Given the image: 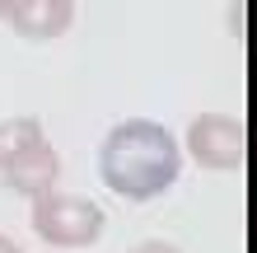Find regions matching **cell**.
Here are the masks:
<instances>
[{
	"label": "cell",
	"mask_w": 257,
	"mask_h": 253,
	"mask_svg": "<svg viewBox=\"0 0 257 253\" xmlns=\"http://www.w3.org/2000/svg\"><path fill=\"white\" fill-rule=\"evenodd\" d=\"M28 225H33V234L42 244H52L61 253L66 248H89L103 234V206H94L80 192H47V197L33 202Z\"/></svg>",
	"instance_id": "2"
},
{
	"label": "cell",
	"mask_w": 257,
	"mask_h": 253,
	"mask_svg": "<svg viewBox=\"0 0 257 253\" xmlns=\"http://www.w3.org/2000/svg\"><path fill=\"white\" fill-rule=\"evenodd\" d=\"M187 155L210 174H238L248 159V127L229 113H196L187 127Z\"/></svg>",
	"instance_id": "3"
},
{
	"label": "cell",
	"mask_w": 257,
	"mask_h": 253,
	"mask_svg": "<svg viewBox=\"0 0 257 253\" xmlns=\"http://www.w3.org/2000/svg\"><path fill=\"white\" fill-rule=\"evenodd\" d=\"M0 253H24V248H19V244H14V239H10V234H0Z\"/></svg>",
	"instance_id": "8"
},
{
	"label": "cell",
	"mask_w": 257,
	"mask_h": 253,
	"mask_svg": "<svg viewBox=\"0 0 257 253\" xmlns=\"http://www.w3.org/2000/svg\"><path fill=\"white\" fill-rule=\"evenodd\" d=\"M5 5H10V0H0V19H5Z\"/></svg>",
	"instance_id": "9"
},
{
	"label": "cell",
	"mask_w": 257,
	"mask_h": 253,
	"mask_svg": "<svg viewBox=\"0 0 257 253\" xmlns=\"http://www.w3.org/2000/svg\"><path fill=\"white\" fill-rule=\"evenodd\" d=\"M0 178H5L10 192L38 202V197H47V192H56V178H61V155H56V145L42 136L38 145H28L19 159H10V164L0 169Z\"/></svg>",
	"instance_id": "4"
},
{
	"label": "cell",
	"mask_w": 257,
	"mask_h": 253,
	"mask_svg": "<svg viewBox=\"0 0 257 253\" xmlns=\"http://www.w3.org/2000/svg\"><path fill=\"white\" fill-rule=\"evenodd\" d=\"M126 253H183V248L169 244V239H141V244H131Z\"/></svg>",
	"instance_id": "7"
},
{
	"label": "cell",
	"mask_w": 257,
	"mask_h": 253,
	"mask_svg": "<svg viewBox=\"0 0 257 253\" xmlns=\"http://www.w3.org/2000/svg\"><path fill=\"white\" fill-rule=\"evenodd\" d=\"M42 141V122L38 117H5L0 122V169L10 164V159H19L28 145Z\"/></svg>",
	"instance_id": "6"
},
{
	"label": "cell",
	"mask_w": 257,
	"mask_h": 253,
	"mask_svg": "<svg viewBox=\"0 0 257 253\" xmlns=\"http://www.w3.org/2000/svg\"><path fill=\"white\" fill-rule=\"evenodd\" d=\"M183 174V150L173 131L155 117H126L98 145V178L122 202H155Z\"/></svg>",
	"instance_id": "1"
},
{
	"label": "cell",
	"mask_w": 257,
	"mask_h": 253,
	"mask_svg": "<svg viewBox=\"0 0 257 253\" xmlns=\"http://www.w3.org/2000/svg\"><path fill=\"white\" fill-rule=\"evenodd\" d=\"M5 19L19 38L28 42H52L75 24V5L70 0H10Z\"/></svg>",
	"instance_id": "5"
}]
</instances>
